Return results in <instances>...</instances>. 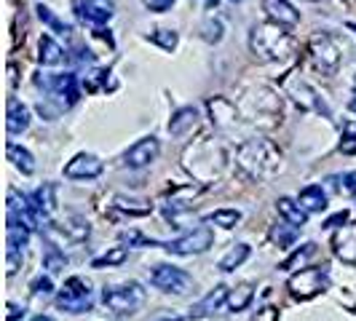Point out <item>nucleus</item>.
<instances>
[{
    "mask_svg": "<svg viewBox=\"0 0 356 321\" xmlns=\"http://www.w3.org/2000/svg\"><path fill=\"white\" fill-rule=\"evenodd\" d=\"M236 163L252 179H270L282 172L284 156L279 145H273L270 140H247L236 150Z\"/></svg>",
    "mask_w": 356,
    "mask_h": 321,
    "instance_id": "f257e3e1",
    "label": "nucleus"
},
{
    "mask_svg": "<svg viewBox=\"0 0 356 321\" xmlns=\"http://www.w3.org/2000/svg\"><path fill=\"white\" fill-rule=\"evenodd\" d=\"M250 49L260 62H284L295 54V38L276 22L254 24L250 33Z\"/></svg>",
    "mask_w": 356,
    "mask_h": 321,
    "instance_id": "f03ea898",
    "label": "nucleus"
},
{
    "mask_svg": "<svg viewBox=\"0 0 356 321\" xmlns=\"http://www.w3.org/2000/svg\"><path fill=\"white\" fill-rule=\"evenodd\" d=\"M182 160H185V169L196 179L212 182V179L220 177L222 169H225V150L214 142V140H201V142L191 145V147L185 150Z\"/></svg>",
    "mask_w": 356,
    "mask_h": 321,
    "instance_id": "7ed1b4c3",
    "label": "nucleus"
},
{
    "mask_svg": "<svg viewBox=\"0 0 356 321\" xmlns=\"http://www.w3.org/2000/svg\"><path fill=\"white\" fill-rule=\"evenodd\" d=\"M147 300V292L137 281H124V284H110L102 289V303L107 311L126 316V313H137Z\"/></svg>",
    "mask_w": 356,
    "mask_h": 321,
    "instance_id": "20e7f679",
    "label": "nucleus"
},
{
    "mask_svg": "<svg viewBox=\"0 0 356 321\" xmlns=\"http://www.w3.org/2000/svg\"><path fill=\"white\" fill-rule=\"evenodd\" d=\"M91 305H94V289L83 276H70L56 295V308L65 313H72V316L89 313Z\"/></svg>",
    "mask_w": 356,
    "mask_h": 321,
    "instance_id": "39448f33",
    "label": "nucleus"
},
{
    "mask_svg": "<svg viewBox=\"0 0 356 321\" xmlns=\"http://www.w3.org/2000/svg\"><path fill=\"white\" fill-rule=\"evenodd\" d=\"M308 54H311V62H314V67L321 72V75H335L340 67V59H343V54H340V46L338 40L332 35H327V33H316V35L311 38V43H308Z\"/></svg>",
    "mask_w": 356,
    "mask_h": 321,
    "instance_id": "423d86ee",
    "label": "nucleus"
},
{
    "mask_svg": "<svg viewBox=\"0 0 356 321\" xmlns=\"http://www.w3.org/2000/svg\"><path fill=\"white\" fill-rule=\"evenodd\" d=\"M330 284V276H327V268H300L298 273L289 276L286 289L295 300H311L321 295Z\"/></svg>",
    "mask_w": 356,
    "mask_h": 321,
    "instance_id": "0eeeda50",
    "label": "nucleus"
},
{
    "mask_svg": "<svg viewBox=\"0 0 356 321\" xmlns=\"http://www.w3.org/2000/svg\"><path fill=\"white\" fill-rule=\"evenodd\" d=\"M150 284L166 295H185L193 286V276L177 265H156L150 270Z\"/></svg>",
    "mask_w": 356,
    "mask_h": 321,
    "instance_id": "6e6552de",
    "label": "nucleus"
},
{
    "mask_svg": "<svg viewBox=\"0 0 356 321\" xmlns=\"http://www.w3.org/2000/svg\"><path fill=\"white\" fill-rule=\"evenodd\" d=\"M212 244H214V231L209 225H198V228H193L191 233H185V236H179L175 241H169L163 249L169 252V254H182V257H188V254H201V252H207Z\"/></svg>",
    "mask_w": 356,
    "mask_h": 321,
    "instance_id": "1a4fd4ad",
    "label": "nucleus"
},
{
    "mask_svg": "<svg viewBox=\"0 0 356 321\" xmlns=\"http://www.w3.org/2000/svg\"><path fill=\"white\" fill-rule=\"evenodd\" d=\"M43 91H49L54 97H62L65 105H75L81 97V83L72 72H54V75H38L35 81Z\"/></svg>",
    "mask_w": 356,
    "mask_h": 321,
    "instance_id": "9d476101",
    "label": "nucleus"
},
{
    "mask_svg": "<svg viewBox=\"0 0 356 321\" xmlns=\"http://www.w3.org/2000/svg\"><path fill=\"white\" fill-rule=\"evenodd\" d=\"M286 91H289V97L303 107V110H314V113H319V115H324V118H330V115H332V110H330L327 102L316 94V89H314L311 83L300 81V78H292V81L286 83Z\"/></svg>",
    "mask_w": 356,
    "mask_h": 321,
    "instance_id": "9b49d317",
    "label": "nucleus"
},
{
    "mask_svg": "<svg viewBox=\"0 0 356 321\" xmlns=\"http://www.w3.org/2000/svg\"><path fill=\"white\" fill-rule=\"evenodd\" d=\"M161 156V142L156 137H143L124 153V163L129 169H145Z\"/></svg>",
    "mask_w": 356,
    "mask_h": 321,
    "instance_id": "f8f14e48",
    "label": "nucleus"
},
{
    "mask_svg": "<svg viewBox=\"0 0 356 321\" xmlns=\"http://www.w3.org/2000/svg\"><path fill=\"white\" fill-rule=\"evenodd\" d=\"M75 14L86 24L102 27V24H107L113 19L115 6H113V0H78L75 3Z\"/></svg>",
    "mask_w": 356,
    "mask_h": 321,
    "instance_id": "ddd939ff",
    "label": "nucleus"
},
{
    "mask_svg": "<svg viewBox=\"0 0 356 321\" xmlns=\"http://www.w3.org/2000/svg\"><path fill=\"white\" fill-rule=\"evenodd\" d=\"M102 172H105V163L91 153H78L65 166V177L67 179H97Z\"/></svg>",
    "mask_w": 356,
    "mask_h": 321,
    "instance_id": "4468645a",
    "label": "nucleus"
},
{
    "mask_svg": "<svg viewBox=\"0 0 356 321\" xmlns=\"http://www.w3.org/2000/svg\"><path fill=\"white\" fill-rule=\"evenodd\" d=\"M332 252L346 265H356V222L340 225L338 231L332 233Z\"/></svg>",
    "mask_w": 356,
    "mask_h": 321,
    "instance_id": "2eb2a0df",
    "label": "nucleus"
},
{
    "mask_svg": "<svg viewBox=\"0 0 356 321\" xmlns=\"http://www.w3.org/2000/svg\"><path fill=\"white\" fill-rule=\"evenodd\" d=\"M228 297H231V289L225 284H217L212 292H207V297H201V300L191 308V319H207V316L217 313L222 305L228 303Z\"/></svg>",
    "mask_w": 356,
    "mask_h": 321,
    "instance_id": "dca6fc26",
    "label": "nucleus"
},
{
    "mask_svg": "<svg viewBox=\"0 0 356 321\" xmlns=\"http://www.w3.org/2000/svg\"><path fill=\"white\" fill-rule=\"evenodd\" d=\"M30 204H33V209H35L40 225H43L46 220H51L54 212H56V185L46 182L43 188L33 190V193H30Z\"/></svg>",
    "mask_w": 356,
    "mask_h": 321,
    "instance_id": "f3484780",
    "label": "nucleus"
},
{
    "mask_svg": "<svg viewBox=\"0 0 356 321\" xmlns=\"http://www.w3.org/2000/svg\"><path fill=\"white\" fill-rule=\"evenodd\" d=\"M263 8L270 22L282 24V27H298L300 24V11H295L292 3L286 0H263Z\"/></svg>",
    "mask_w": 356,
    "mask_h": 321,
    "instance_id": "a211bd4d",
    "label": "nucleus"
},
{
    "mask_svg": "<svg viewBox=\"0 0 356 321\" xmlns=\"http://www.w3.org/2000/svg\"><path fill=\"white\" fill-rule=\"evenodd\" d=\"M209 107V115H212V124L220 129V131H228L231 126H236V118H238V113H236V105H233L231 99H225V97H214L207 102Z\"/></svg>",
    "mask_w": 356,
    "mask_h": 321,
    "instance_id": "6ab92c4d",
    "label": "nucleus"
},
{
    "mask_svg": "<svg viewBox=\"0 0 356 321\" xmlns=\"http://www.w3.org/2000/svg\"><path fill=\"white\" fill-rule=\"evenodd\" d=\"M6 115H8V118H6V129H8L11 137H17V134L30 129V107L24 105V102H19L17 97H8Z\"/></svg>",
    "mask_w": 356,
    "mask_h": 321,
    "instance_id": "aec40b11",
    "label": "nucleus"
},
{
    "mask_svg": "<svg viewBox=\"0 0 356 321\" xmlns=\"http://www.w3.org/2000/svg\"><path fill=\"white\" fill-rule=\"evenodd\" d=\"M30 228L24 222H19L17 217H8V225H6V244L8 249L6 254H24V247L30 244Z\"/></svg>",
    "mask_w": 356,
    "mask_h": 321,
    "instance_id": "412c9836",
    "label": "nucleus"
},
{
    "mask_svg": "<svg viewBox=\"0 0 356 321\" xmlns=\"http://www.w3.org/2000/svg\"><path fill=\"white\" fill-rule=\"evenodd\" d=\"M201 121V110L196 105H188V107H179L177 113L172 115V121H169V134H175V137H185L188 131H193Z\"/></svg>",
    "mask_w": 356,
    "mask_h": 321,
    "instance_id": "4be33fe9",
    "label": "nucleus"
},
{
    "mask_svg": "<svg viewBox=\"0 0 356 321\" xmlns=\"http://www.w3.org/2000/svg\"><path fill=\"white\" fill-rule=\"evenodd\" d=\"M65 56H67L65 49H62L51 35H40V43H38V59H40V65L56 67V65L65 62Z\"/></svg>",
    "mask_w": 356,
    "mask_h": 321,
    "instance_id": "5701e85b",
    "label": "nucleus"
},
{
    "mask_svg": "<svg viewBox=\"0 0 356 321\" xmlns=\"http://www.w3.org/2000/svg\"><path fill=\"white\" fill-rule=\"evenodd\" d=\"M276 212L282 214L292 228H303L308 222V212L300 206V201H292V198H279L276 201Z\"/></svg>",
    "mask_w": 356,
    "mask_h": 321,
    "instance_id": "b1692460",
    "label": "nucleus"
},
{
    "mask_svg": "<svg viewBox=\"0 0 356 321\" xmlns=\"http://www.w3.org/2000/svg\"><path fill=\"white\" fill-rule=\"evenodd\" d=\"M298 201H300V206L308 214H319L327 209V193H324L321 185H308V188H303Z\"/></svg>",
    "mask_w": 356,
    "mask_h": 321,
    "instance_id": "393cba45",
    "label": "nucleus"
},
{
    "mask_svg": "<svg viewBox=\"0 0 356 321\" xmlns=\"http://www.w3.org/2000/svg\"><path fill=\"white\" fill-rule=\"evenodd\" d=\"M6 156H8V160L17 166L22 174H33L35 172V160H33V153L27 147H22L17 142H8L6 145Z\"/></svg>",
    "mask_w": 356,
    "mask_h": 321,
    "instance_id": "a878e982",
    "label": "nucleus"
},
{
    "mask_svg": "<svg viewBox=\"0 0 356 321\" xmlns=\"http://www.w3.org/2000/svg\"><path fill=\"white\" fill-rule=\"evenodd\" d=\"M198 190H201V188H193V185H191V188H177L172 196L166 198V206H163V209H166V217H175L177 212L191 209V198L196 196Z\"/></svg>",
    "mask_w": 356,
    "mask_h": 321,
    "instance_id": "bb28decb",
    "label": "nucleus"
},
{
    "mask_svg": "<svg viewBox=\"0 0 356 321\" xmlns=\"http://www.w3.org/2000/svg\"><path fill=\"white\" fill-rule=\"evenodd\" d=\"M113 209H118L121 214H129V217H147V214L153 212V204L137 201V198L115 196L113 198Z\"/></svg>",
    "mask_w": 356,
    "mask_h": 321,
    "instance_id": "cd10ccee",
    "label": "nucleus"
},
{
    "mask_svg": "<svg viewBox=\"0 0 356 321\" xmlns=\"http://www.w3.org/2000/svg\"><path fill=\"white\" fill-rule=\"evenodd\" d=\"M250 254H252V249H250V244H236L222 260H220V270L222 273H231V270H236L238 265H244L247 260H250Z\"/></svg>",
    "mask_w": 356,
    "mask_h": 321,
    "instance_id": "c85d7f7f",
    "label": "nucleus"
},
{
    "mask_svg": "<svg viewBox=\"0 0 356 321\" xmlns=\"http://www.w3.org/2000/svg\"><path fill=\"white\" fill-rule=\"evenodd\" d=\"M59 228L67 233L72 241H86V238H89V233H91L89 222H86L81 214H70V217H65V222H62Z\"/></svg>",
    "mask_w": 356,
    "mask_h": 321,
    "instance_id": "c756f323",
    "label": "nucleus"
},
{
    "mask_svg": "<svg viewBox=\"0 0 356 321\" xmlns=\"http://www.w3.org/2000/svg\"><path fill=\"white\" fill-rule=\"evenodd\" d=\"M65 265H67L65 252L59 249L56 244H51V241H46V249H43V268H46L49 273H59Z\"/></svg>",
    "mask_w": 356,
    "mask_h": 321,
    "instance_id": "7c9ffc66",
    "label": "nucleus"
},
{
    "mask_svg": "<svg viewBox=\"0 0 356 321\" xmlns=\"http://www.w3.org/2000/svg\"><path fill=\"white\" fill-rule=\"evenodd\" d=\"M204 222H209V225H220V228H236L238 222H241V212L238 209H217V212L207 214L204 217Z\"/></svg>",
    "mask_w": 356,
    "mask_h": 321,
    "instance_id": "2f4dec72",
    "label": "nucleus"
},
{
    "mask_svg": "<svg viewBox=\"0 0 356 321\" xmlns=\"http://www.w3.org/2000/svg\"><path fill=\"white\" fill-rule=\"evenodd\" d=\"M126 257H129V252H126V247H115V249H110V252H105V254H99V257H94V260H91V268L124 265Z\"/></svg>",
    "mask_w": 356,
    "mask_h": 321,
    "instance_id": "473e14b6",
    "label": "nucleus"
},
{
    "mask_svg": "<svg viewBox=\"0 0 356 321\" xmlns=\"http://www.w3.org/2000/svg\"><path fill=\"white\" fill-rule=\"evenodd\" d=\"M35 11H38V19L43 22V24H49L54 33H62V35H67V33H72L70 30V24H65V22H59L56 19V14H54L49 6H43V3H38L35 6Z\"/></svg>",
    "mask_w": 356,
    "mask_h": 321,
    "instance_id": "72a5a7b5",
    "label": "nucleus"
},
{
    "mask_svg": "<svg viewBox=\"0 0 356 321\" xmlns=\"http://www.w3.org/2000/svg\"><path fill=\"white\" fill-rule=\"evenodd\" d=\"M252 297H254L252 284H241L238 289H233L231 292V297H228V308H231V311H244V308L252 303Z\"/></svg>",
    "mask_w": 356,
    "mask_h": 321,
    "instance_id": "f704fd0d",
    "label": "nucleus"
},
{
    "mask_svg": "<svg viewBox=\"0 0 356 321\" xmlns=\"http://www.w3.org/2000/svg\"><path fill=\"white\" fill-rule=\"evenodd\" d=\"M147 38H150L156 46H161L163 51H175V49H177V43H179V38H177L175 30H153Z\"/></svg>",
    "mask_w": 356,
    "mask_h": 321,
    "instance_id": "c9c22d12",
    "label": "nucleus"
},
{
    "mask_svg": "<svg viewBox=\"0 0 356 321\" xmlns=\"http://www.w3.org/2000/svg\"><path fill=\"white\" fill-rule=\"evenodd\" d=\"M121 241L129 244V247H166V244H161V241H156V238L143 236L140 231H124L121 233Z\"/></svg>",
    "mask_w": 356,
    "mask_h": 321,
    "instance_id": "e433bc0d",
    "label": "nucleus"
},
{
    "mask_svg": "<svg viewBox=\"0 0 356 321\" xmlns=\"http://www.w3.org/2000/svg\"><path fill=\"white\" fill-rule=\"evenodd\" d=\"M286 225H289L286 220L282 222V225H279V222L273 225V231H270V238H273V244H279V247H289V244H295L298 228H295V231H286Z\"/></svg>",
    "mask_w": 356,
    "mask_h": 321,
    "instance_id": "4c0bfd02",
    "label": "nucleus"
},
{
    "mask_svg": "<svg viewBox=\"0 0 356 321\" xmlns=\"http://www.w3.org/2000/svg\"><path fill=\"white\" fill-rule=\"evenodd\" d=\"M314 252H316V244H311V241H308V244H303V249H298L295 254H292V257H286V260L279 268H282V270H292L295 265L305 263V260H308V257H311Z\"/></svg>",
    "mask_w": 356,
    "mask_h": 321,
    "instance_id": "58836bf2",
    "label": "nucleus"
},
{
    "mask_svg": "<svg viewBox=\"0 0 356 321\" xmlns=\"http://www.w3.org/2000/svg\"><path fill=\"white\" fill-rule=\"evenodd\" d=\"M201 38H204L207 43H220V40H222V24H220L217 19H207V22L201 24Z\"/></svg>",
    "mask_w": 356,
    "mask_h": 321,
    "instance_id": "ea45409f",
    "label": "nucleus"
},
{
    "mask_svg": "<svg viewBox=\"0 0 356 321\" xmlns=\"http://www.w3.org/2000/svg\"><path fill=\"white\" fill-rule=\"evenodd\" d=\"M30 289H33V297H51L54 295L51 276H38L35 281L30 284Z\"/></svg>",
    "mask_w": 356,
    "mask_h": 321,
    "instance_id": "a19ab883",
    "label": "nucleus"
},
{
    "mask_svg": "<svg viewBox=\"0 0 356 321\" xmlns=\"http://www.w3.org/2000/svg\"><path fill=\"white\" fill-rule=\"evenodd\" d=\"M332 182H338L340 188L346 190V196H356V172H346L340 177H332Z\"/></svg>",
    "mask_w": 356,
    "mask_h": 321,
    "instance_id": "79ce46f5",
    "label": "nucleus"
},
{
    "mask_svg": "<svg viewBox=\"0 0 356 321\" xmlns=\"http://www.w3.org/2000/svg\"><path fill=\"white\" fill-rule=\"evenodd\" d=\"M107 75L110 72H105V70H94L89 75V81H83V86H86V91H97L102 83H107Z\"/></svg>",
    "mask_w": 356,
    "mask_h": 321,
    "instance_id": "37998d69",
    "label": "nucleus"
},
{
    "mask_svg": "<svg viewBox=\"0 0 356 321\" xmlns=\"http://www.w3.org/2000/svg\"><path fill=\"white\" fill-rule=\"evenodd\" d=\"M250 321H279V308H273V305H266V308H260Z\"/></svg>",
    "mask_w": 356,
    "mask_h": 321,
    "instance_id": "c03bdc74",
    "label": "nucleus"
},
{
    "mask_svg": "<svg viewBox=\"0 0 356 321\" xmlns=\"http://www.w3.org/2000/svg\"><path fill=\"white\" fill-rule=\"evenodd\" d=\"M145 8H150V11H156V14H163V11H169L172 6H175V0H143Z\"/></svg>",
    "mask_w": 356,
    "mask_h": 321,
    "instance_id": "a18cd8bd",
    "label": "nucleus"
},
{
    "mask_svg": "<svg viewBox=\"0 0 356 321\" xmlns=\"http://www.w3.org/2000/svg\"><path fill=\"white\" fill-rule=\"evenodd\" d=\"M340 150H343V153H348V156H354V153H356V134H354V131H346V134H343Z\"/></svg>",
    "mask_w": 356,
    "mask_h": 321,
    "instance_id": "49530a36",
    "label": "nucleus"
},
{
    "mask_svg": "<svg viewBox=\"0 0 356 321\" xmlns=\"http://www.w3.org/2000/svg\"><path fill=\"white\" fill-rule=\"evenodd\" d=\"M343 222H348V212L343 209V212H338V214H332L327 222H324V228H340Z\"/></svg>",
    "mask_w": 356,
    "mask_h": 321,
    "instance_id": "de8ad7c7",
    "label": "nucleus"
},
{
    "mask_svg": "<svg viewBox=\"0 0 356 321\" xmlns=\"http://www.w3.org/2000/svg\"><path fill=\"white\" fill-rule=\"evenodd\" d=\"M19 316H24V308H19L17 303H8V321H17Z\"/></svg>",
    "mask_w": 356,
    "mask_h": 321,
    "instance_id": "09e8293b",
    "label": "nucleus"
},
{
    "mask_svg": "<svg viewBox=\"0 0 356 321\" xmlns=\"http://www.w3.org/2000/svg\"><path fill=\"white\" fill-rule=\"evenodd\" d=\"M156 321H182L179 316H161V319H156Z\"/></svg>",
    "mask_w": 356,
    "mask_h": 321,
    "instance_id": "8fccbe9b",
    "label": "nucleus"
},
{
    "mask_svg": "<svg viewBox=\"0 0 356 321\" xmlns=\"http://www.w3.org/2000/svg\"><path fill=\"white\" fill-rule=\"evenodd\" d=\"M30 321H54L51 316H43V313H40V316H35V319H30Z\"/></svg>",
    "mask_w": 356,
    "mask_h": 321,
    "instance_id": "3c124183",
    "label": "nucleus"
},
{
    "mask_svg": "<svg viewBox=\"0 0 356 321\" xmlns=\"http://www.w3.org/2000/svg\"><path fill=\"white\" fill-rule=\"evenodd\" d=\"M204 3H207L209 8H214V6H217V0H204Z\"/></svg>",
    "mask_w": 356,
    "mask_h": 321,
    "instance_id": "603ef678",
    "label": "nucleus"
},
{
    "mask_svg": "<svg viewBox=\"0 0 356 321\" xmlns=\"http://www.w3.org/2000/svg\"><path fill=\"white\" fill-rule=\"evenodd\" d=\"M348 30H351V33H356V22H348Z\"/></svg>",
    "mask_w": 356,
    "mask_h": 321,
    "instance_id": "864d4df0",
    "label": "nucleus"
},
{
    "mask_svg": "<svg viewBox=\"0 0 356 321\" xmlns=\"http://www.w3.org/2000/svg\"><path fill=\"white\" fill-rule=\"evenodd\" d=\"M351 107H354V110H356V99H354V105H351Z\"/></svg>",
    "mask_w": 356,
    "mask_h": 321,
    "instance_id": "5fc2aeb1",
    "label": "nucleus"
},
{
    "mask_svg": "<svg viewBox=\"0 0 356 321\" xmlns=\"http://www.w3.org/2000/svg\"><path fill=\"white\" fill-rule=\"evenodd\" d=\"M233 3H241V0H233Z\"/></svg>",
    "mask_w": 356,
    "mask_h": 321,
    "instance_id": "6e6d98bb",
    "label": "nucleus"
},
{
    "mask_svg": "<svg viewBox=\"0 0 356 321\" xmlns=\"http://www.w3.org/2000/svg\"><path fill=\"white\" fill-rule=\"evenodd\" d=\"M311 3H316V0H311Z\"/></svg>",
    "mask_w": 356,
    "mask_h": 321,
    "instance_id": "4d7b16f0",
    "label": "nucleus"
}]
</instances>
